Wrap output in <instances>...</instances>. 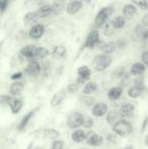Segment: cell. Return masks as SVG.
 <instances>
[{
	"instance_id": "4",
	"label": "cell",
	"mask_w": 148,
	"mask_h": 149,
	"mask_svg": "<svg viewBox=\"0 0 148 149\" xmlns=\"http://www.w3.org/2000/svg\"><path fill=\"white\" fill-rule=\"evenodd\" d=\"M105 141V138L101 135H99L95 131L91 130H87L86 134H85V142L87 145L92 146V147H99L101 146Z\"/></svg>"
},
{
	"instance_id": "13",
	"label": "cell",
	"mask_w": 148,
	"mask_h": 149,
	"mask_svg": "<svg viewBox=\"0 0 148 149\" xmlns=\"http://www.w3.org/2000/svg\"><path fill=\"white\" fill-rule=\"evenodd\" d=\"M66 89H60L59 91H57L55 94H54L53 96H52L51 100H50V106L52 107V108H57L58 106H60V104L63 102L64 98H65L66 96Z\"/></svg>"
},
{
	"instance_id": "26",
	"label": "cell",
	"mask_w": 148,
	"mask_h": 149,
	"mask_svg": "<svg viewBox=\"0 0 148 149\" xmlns=\"http://www.w3.org/2000/svg\"><path fill=\"white\" fill-rule=\"evenodd\" d=\"M52 7H53V14L55 15L61 14L66 9L65 1L64 0H55L52 4Z\"/></svg>"
},
{
	"instance_id": "29",
	"label": "cell",
	"mask_w": 148,
	"mask_h": 149,
	"mask_svg": "<svg viewBox=\"0 0 148 149\" xmlns=\"http://www.w3.org/2000/svg\"><path fill=\"white\" fill-rule=\"evenodd\" d=\"M111 22H112V26H114L115 30H120V29L124 28L125 24H126V17H125L124 15L116 16Z\"/></svg>"
},
{
	"instance_id": "15",
	"label": "cell",
	"mask_w": 148,
	"mask_h": 149,
	"mask_svg": "<svg viewBox=\"0 0 148 149\" xmlns=\"http://www.w3.org/2000/svg\"><path fill=\"white\" fill-rule=\"evenodd\" d=\"M45 33V26L42 24H37L31 29L28 36H30L31 39L33 40H39L40 38H42Z\"/></svg>"
},
{
	"instance_id": "9",
	"label": "cell",
	"mask_w": 148,
	"mask_h": 149,
	"mask_svg": "<svg viewBox=\"0 0 148 149\" xmlns=\"http://www.w3.org/2000/svg\"><path fill=\"white\" fill-rule=\"evenodd\" d=\"M41 65L39 64V62L36 60L28 61V65H26V69H24V73L26 75L30 77H37L38 75L41 73Z\"/></svg>"
},
{
	"instance_id": "28",
	"label": "cell",
	"mask_w": 148,
	"mask_h": 149,
	"mask_svg": "<svg viewBox=\"0 0 148 149\" xmlns=\"http://www.w3.org/2000/svg\"><path fill=\"white\" fill-rule=\"evenodd\" d=\"M99 49L103 51L104 54H107V55H110V54L114 53L117 49V44L114 43V42H108V43H103L101 46H99Z\"/></svg>"
},
{
	"instance_id": "50",
	"label": "cell",
	"mask_w": 148,
	"mask_h": 149,
	"mask_svg": "<svg viewBox=\"0 0 148 149\" xmlns=\"http://www.w3.org/2000/svg\"><path fill=\"white\" fill-rule=\"evenodd\" d=\"M82 1L86 2V3H89V2H90V1H91V0H82Z\"/></svg>"
},
{
	"instance_id": "24",
	"label": "cell",
	"mask_w": 148,
	"mask_h": 149,
	"mask_svg": "<svg viewBox=\"0 0 148 149\" xmlns=\"http://www.w3.org/2000/svg\"><path fill=\"white\" fill-rule=\"evenodd\" d=\"M145 87H140V86H136V85H133V86L129 87L127 94L130 98H138L142 95L143 91H144Z\"/></svg>"
},
{
	"instance_id": "19",
	"label": "cell",
	"mask_w": 148,
	"mask_h": 149,
	"mask_svg": "<svg viewBox=\"0 0 148 149\" xmlns=\"http://www.w3.org/2000/svg\"><path fill=\"white\" fill-rule=\"evenodd\" d=\"M99 89V85L95 81H90L86 82L84 84V87L82 89V93L83 95H91V94L95 93Z\"/></svg>"
},
{
	"instance_id": "25",
	"label": "cell",
	"mask_w": 148,
	"mask_h": 149,
	"mask_svg": "<svg viewBox=\"0 0 148 149\" xmlns=\"http://www.w3.org/2000/svg\"><path fill=\"white\" fill-rule=\"evenodd\" d=\"M44 137L46 139L49 140H57L60 137V132L57 129H54V128H47V129L44 130Z\"/></svg>"
},
{
	"instance_id": "12",
	"label": "cell",
	"mask_w": 148,
	"mask_h": 149,
	"mask_svg": "<svg viewBox=\"0 0 148 149\" xmlns=\"http://www.w3.org/2000/svg\"><path fill=\"white\" fill-rule=\"evenodd\" d=\"M37 111H38V109H36V110H32V111H30L28 113H26V114L22 118V120L19 121V123L17 124V127H16V129H17L18 131H20V132H22L24 130H26V128L28 127V123L31 122V120L34 118V116H35V114H36Z\"/></svg>"
},
{
	"instance_id": "52",
	"label": "cell",
	"mask_w": 148,
	"mask_h": 149,
	"mask_svg": "<svg viewBox=\"0 0 148 149\" xmlns=\"http://www.w3.org/2000/svg\"><path fill=\"white\" fill-rule=\"evenodd\" d=\"M79 149H88V148H86V147H81V148H79Z\"/></svg>"
},
{
	"instance_id": "8",
	"label": "cell",
	"mask_w": 148,
	"mask_h": 149,
	"mask_svg": "<svg viewBox=\"0 0 148 149\" xmlns=\"http://www.w3.org/2000/svg\"><path fill=\"white\" fill-rule=\"evenodd\" d=\"M108 112H109V106L103 102H95L91 108V115L95 118H103L108 114Z\"/></svg>"
},
{
	"instance_id": "32",
	"label": "cell",
	"mask_w": 148,
	"mask_h": 149,
	"mask_svg": "<svg viewBox=\"0 0 148 149\" xmlns=\"http://www.w3.org/2000/svg\"><path fill=\"white\" fill-rule=\"evenodd\" d=\"M80 102L87 108H92L93 104H95V98L91 95H82L80 97Z\"/></svg>"
},
{
	"instance_id": "2",
	"label": "cell",
	"mask_w": 148,
	"mask_h": 149,
	"mask_svg": "<svg viewBox=\"0 0 148 149\" xmlns=\"http://www.w3.org/2000/svg\"><path fill=\"white\" fill-rule=\"evenodd\" d=\"M112 57L107 54H99V55L95 56L94 59L92 61L93 67L97 71L101 72V71H105L106 69H108L110 67V65L112 64Z\"/></svg>"
},
{
	"instance_id": "31",
	"label": "cell",
	"mask_w": 148,
	"mask_h": 149,
	"mask_svg": "<svg viewBox=\"0 0 148 149\" xmlns=\"http://www.w3.org/2000/svg\"><path fill=\"white\" fill-rule=\"evenodd\" d=\"M137 8L135 7L133 4H126L123 8V13H124L125 17H133L136 14Z\"/></svg>"
},
{
	"instance_id": "42",
	"label": "cell",
	"mask_w": 148,
	"mask_h": 149,
	"mask_svg": "<svg viewBox=\"0 0 148 149\" xmlns=\"http://www.w3.org/2000/svg\"><path fill=\"white\" fill-rule=\"evenodd\" d=\"M9 0H0V14H2L6 9H7Z\"/></svg>"
},
{
	"instance_id": "51",
	"label": "cell",
	"mask_w": 148,
	"mask_h": 149,
	"mask_svg": "<svg viewBox=\"0 0 148 149\" xmlns=\"http://www.w3.org/2000/svg\"><path fill=\"white\" fill-rule=\"evenodd\" d=\"M33 149H44L43 147H39V146H38V147H35V148H33Z\"/></svg>"
},
{
	"instance_id": "16",
	"label": "cell",
	"mask_w": 148,
	"mask_h": 149,
	"mask_svg": "<svg viewBox=\"0 0 148 149\" xmlns=\"http://www.w3.org/2000/svg\"><path fill=\"white\" fill-rule=\"evenodd\" d=\"M24 83L22 81H13L9 86V94L11 96H17L24 91Z\"/></svg>"
},
{
	"instance_id": "34",
	"label": "cell",
	"mask_w": 148,
	"mask_h": 149,
	"mask_svg": "<svg viewBox=\"0 0 148 149\" xmlns=\"http://www.w3.org/2000/svg\"><path fill=\"white\" fill-rule=\"evenodd\" d=\"M93 126H94V120H93L92 117L86 116V115H84V119H83L82 127L84 128V129L91 130V129H92Z\"/></svg>"
},
{
	"instance_id": "43",
	"label": "cell",
	"mask_w": 148,
	"mask_h": 149,
	"mask_svg": "<svg viewBox=\"0 0 148 149\" xmlns=\"http://www.w3.org/2000/svg\"><path fill=\"white\" fill-rule=\"evenodd\" d=\"M134 85H136V86H140V87L144 86V79H143V77L142 76H137L134 80Z\"/></svg>"
},
{
	"instance_id": "36",
	"label": "cell",
	"mask_w": 148,
	"mask_h": 149,
	"mask_svg": "<svg viewBox=\"0 0 148 149\" xmlns=\"http://www.w3.org/2000/svg\"><path fill=\"white\" fill-rule=\"evenodd\" d=\"M101 28L104 30V33L107 36H111L115 31L114 26H112V22H107L105 24H103Z\"/></svg>"
},
{
	"instance_id": "3",
	"label": "cell",
	"mask_w": 148,
	"mask_h": 149,
	"mask_svg": "<svg viewBox=\"0 0 148 149\" xmlns=\"http://www.w3.org/2000/svg\"><path fill=\"white\" fill-rule=\"evenodd\" d=\"M83 119H84V115L80 112H73L70 115H68L67 120H66V125L69 129L76 130L82 127Z\"/></svg>"
},
{
	"instance_id": "22",
	"label": "cell",
	"mask_w": 148,
	"mask_h": 149,
	"mask_svg": "<svg viewBox=\"0 0 148 149\" xmlns=\"http://www.w3.org/2000/svg\"><path fill=\"white\" fill-rule=\"evenodd\" d=\"M67 54V50L63 45H58L52 51V57L56 60H60L62 58H64Z\"/></svg>"
},
{
	"instance_id": "38",
	"label": "cell",
	"mask_w": 148,
	"mask_h": 149,
	"mask_svg": "<svg viewBox=\"0 0 148 149\" xmlns=\"http://www.w3.org/2000/svg\"><path fill=\"white\" fill-rule=\"evenodd\" d=\"M64 145H65V142L62 139H57L52 141L51 148L50 149H64Z\"/></svg>"
},
{
	"instance_id": "10",
	"label": "cell",
	"mask_w": 148,
	"mask_h": 149,
	"mask_svg": "<svg viewBox=\"0 0 148 149\" xmlns=\"http://www.w3.org/2000/svg\"><path fill=\"white\" fill-rule=\"evenodd\" d=\"M99 43V31L93 30L87 35L84 47L87 48V49H93Z\"/></svg>"
},
{
	"instance_id": "1",
	"label": "cell",
	"mask_w": 148,
	"mask_h": 149,
	"mask_svg": "<svg viewBox=\"0 0 148 149\" xmlns=\"http://www.w3.org/2000/svg\"><path fill=\"white\" fill-rule=\"evenodd\" d=\"M112 130L118 137H127L134 132V127L126 119H119L112 126Z\"/></svg>"
},
{
	"instance_id": "40",
	"label": "cell",
	"mask_w": 148,
	"mask_h": 149,
	"mask_svg": "<svg viewBox=\"0 0 148 149\" xmlns=\"http://www.w3.org/2000/svg\"><path fill=\"white\" fill-rule=\"evenodd\" d=\"M133 3L136 6H138L139 8H141L142 10H146L148 8L147 6V0H132Z\"/></svg>"
},
{
	"instance_id": "14",
	"label": "cell",
	"mask_w": 148,
	"mask_h": 149,
	"mask_svg": "<svg viewBox=\"0 0 148 149\" xmlns=\"http://www.w3.org/2000/svg\"><path fill=\"white\" fill-rule=\"evenodd\" d=\"M83 7L82 1H79V0H74L71 1L66 5V11L69 15H74V14L78 13Z\"/></svg>"
},
{
	"instance_id": "33",
	"label": "cell",
	"mask_w": 148,
	"mask_h": 149,
	"mask_svg": "<svg viewBox=\"0 0 148 149\" xmlns=\"http://www.w3.org/2000/svg\"><path fill=\"white\" fill-rule=\"evenodd\" d=\"M135 33H137V37L140 38L141 40H147L148 39V31L143 26H138L135 29Z\"/></svg>"
},
{
	"instance_id": "47",
	"label": "cell",
	"mask_w": 148,
	"mask_h": 149,
	"mask_svg": "<svg viewBox=\"0 0 148 149\" xmlns=\"http://www.w3.org/2000/svg\"><path fill=\"white\" fill-rule=\"evenodd\" d=\"M147 125H148V117H145L144 120H143V123H142V128H141V131L144 132L145 129L147 128Z\"/></svg>"
},
{
	"instance_id": "46",
	"label": "cell",
	"mask_w": 148,
	"mask_h": 149,
	"mask_svg": "<svg viewBox=\"0 0 148 149\" xmlns=\"http://www.w3.org/2000/svg\"><path fill=\"white\" fill-rule=\"evenodd\" d=\"M141 22H142V26H145V28H147L148 26V13L145 14L144 16L142 17V20H141Z\"/></svg>"
},
{
	"instance_id": "44",
	"label": "cell",
	"mask_w": 148,
	"mask_h": 149,
	"mask_svg": "<svg viewBox=\"0 0 148 149\" xmlns=\"http://www.w3.org/2000/svg\"><path fill=\"white\" fill-rule=\"evenodd\" d=\"M141 59H142V63L144 64V66L148 68V50L143 52L142 56H141Z\"/></svg>"
},
{
	"instance_id": "35",
	"label": "cell",
	"mask_w": 148,
	"mask_h": 149,
	"mask_svg": "<svg viewBox=\"0 0 148 149\" xmlns=\"http://www.w3.org/2000/svg\"><path fill=\"white\" fill-rule=\"evenodd\" d=\"M49 55H50V52L47 48L40 47L37 49V58H39V59H45Z\"/></svg>"
},
{
	"instance_id": "20",
	"label": "cell",
	"mask_w": 148,
	"mask_h": 149,
	"mask_svg": "<svg viewBox=\"0 0 148 149\" xmlns=\"http://www.w3.org/2000/svg\"><path fill=\"white\" fill-rule=\"evenodd\" d=\"M123 94V87L122 86H114L109 89L108 91V98L112 102L118 100Z\"/></svg>"
},
{
	"instance_id": "5",
	"label": "cell",
	"mask_w": 148,
	"mask_h": 149,
	"mask_svg": "<svg viewBox=\"0 0 148 149\" xmlns=\"http://www.w3.org/2000/svg\"><path fill=\"white\" fill-rule=\"evenodd\" d=\"M114 9L111 6H107V7H104L97 12V16L94 18V22L97 26H99L101 28L103 24H105L108 22V19L110 18V16L113 14Z\"/></svg>"
},
{
	"instance_id": "48",
	"label": "cell",
	"mask_w": 148,
	"mask_h": 149,
	"mask_svg": "<svg viewBox=\"0 0 148 149\" xmlns=\"http://www.w3.org/2000/svg\"><path fill=\"white\" fill-rule=\"evenodd\" d=\"M144 144L148 147V133L146 134V136H145V138H144Z\"/></svg>"
},
{
	"instance_id": "11",
	"label": "cell",
	"mask_w": 148,
	"mask_h": 149,
	"mask_svg": "<svg viewBox=\"0 0 148 149\" xmlns=\"http://www.w3.org/2000/svg\"><path fill=\"white\" fill-rule=\"evenodd\" d=\"M37 49L38 48L35 45H28L22 49L20 55L28 61L35 60L37 58Z\"/></svg>"
},
{
	"instance_id": "53",
	"label": "cell",
	"mask_w": 148,
	"mask_h": 149,
	"mask_svg": "<svg viewBox=\"0 0 148 149\" xmlns=\"http://www.w3.org/2000/svg\"><path fill=\"white\" fill-rule=\"evenodd\" d=\"M147 6H148V0H147Z\"/></svg>"
},
{
	"instance_id": "21",
	"label": "cell",
	"mask_w": 148,
	"mask_h": 149,
	"mask_svg": "<svg viewBox=\"0 0 148 149\" xmlns=\"http://www.w3.org/2000/svg\"><path fill=\"white\" fill-rule=\"evenodd\" d=\"M145 70H146V67L144 66L142 62H135L134 64L131 67L130 73L134 76H142L144 74Z\"/></svg>"
},
{
	"instance_id": "41",
	"label": "cell",
	"mask_w": 148,
	"mask_h": 149,
	"mask_svg": "<svg viewBox=\"0 0 148 149\" xmlns=\"http://www.w3.org/2000/svg\"><path fill=\"white\" fill-rule=\"evenodd\" d=\"M117 138H118V136H117L114 132H112V133H109L107 135V141L110 142V143L115 144V143H117Z\"/></svg>"
},
{
	"instance_id": "7",
	"label": "cell",
	"mask_w": 148,
	"mask_h": 149,
	"mask_svg": "<svg viewBox=\"0 0 148 149\" xmlns=\"http://www.w3.org/2000/svg\"><path fill=\"white\" fill-rule=\"evenodd\" d=\"M135 106L130 102H125L119 109V115H120L121 119H130L132 117H134L135 115Z\"/></svg>"
},
{
	"instance_id": "18",
	"label": "cell",
	"mask_w": 148,
	"mask_h": 149,
	"mask_svg": "<svg viewBox=\"0 0 148 149\" xmlns=\"http://www.w3.org/2000/svg\"><path fill=\"white\" fill-rule=\"evenodd\" d=\"M85 134H86V131L81 128L73 130V132L71 133V140L77 144L82 143L83 141H85Z\"/></svg>"
},
{
	"instance_id": "37",
	"label": "cell",
	"mask_w": 148,
	"mask_h": 149,
	"mask_svg": "<svg viewBox=\"0 0 148 149\" xmlns=\"http://www.w3.org/2000/svg\"><path fill=\"white\" fill-rule=\"evenodd\" d=\"M13 96L10 94H0V104L1 106H9Z\"/></svg>"
},
{
	"instance_id": "23",
	"label": "cell",
	"mask_w": 148,
	"mask_h": 149,
	"mask_svg": "<svg viewBox=\"0 0 148 149\" xmlns=\"http://www.w3.org/2000/svg\"><path fill=\"white\" fill-rule=\"evenodd\" d=\"M38 16L39 18H46L49 15L53 14V7H52V4H45L42 7L39 8L38 10Z\"/></svg>"
},
{
	"instance_id": "49",
	"label": "cell",
	"mask_w": 148,
	"mask_h": 149,
	"mask_svg": "<svg viewBox=\"0 0 148 149\" xmlns=\"http://www.w3.org/2000/svg\"><path fill=\"white\" fill-rule=\"evenodd\" d=\"M123 149H134V146L133 145H127V146H125Z\"/></svg>"
},
{
	"instance_id": "6",
	"label": "cell",
	"mask_w": 148,
	"mask_h": 149,
	"mask_svg": "<svg viewBox=\"0 0 148 149\" xmlns=\"http://www.w3.org/2000/svg\"><path fill=\"white\" fill-rule=\"evenodd\" d=\"M77 75H78V76H77L76 82L78 83L79 85L85 84V83L88 82L89 79H90L91 70L89 69L88 66L82 65V66L78 67V69H77Z\"/></svg>"
},
{
	"instance_id": "30",
	"label": "cell",
	"mask_w": 148,
	"mask_h": 149,
	"mask_svg": "<svg viewBox=\"0 0 148 149\" xmlns=\"http://www.w3.org/2000/svg\"><path fill=\"white\" fill-rule=\"evenodd\" d=\"M38 19H39V16H38L37 12L31 11V12H28V13L24 15V22L26 26H28V24H34L35 22H37Z\"/></svg>"
},
{
	"instance_id": "27",
	"label": "cell",
	"mask_w": 148,
	"mask_h": 149,
	"mask_svg": "<svg viewBox=\"0 0 148 149\" xmlns=\"http://www.w3.org/2000/svg\"><path fill=\"white\" fill-rule=\"evenodd\" d=\"M120 119V115H119V110H111L108 112V114L106 115V121L109 125L113 126L115 123H116L118 120Z\"/></svg>"
},
{
	"instance_id": "17",
	"label": "cell",
	"mask_w": 148,
	"mask_h": 149,
	"mask_svg": "<svg viewBox=\"0 0 148 149\" xmlns=\"http://www.w3.org/2000/svg\"><path fill=\"white\" fill-rule=\"evenodd\" d=\"M22 107H24V100H22V98H18V97H13L9 104L10 111H11V113L13 115L19 114Z\"/></svg>"
},
{
	"instance_id": "39",
	"label": "cell",
	"mask_w": 148,
	"mask_h": 149,
	"mask_svg": "<svg viewBox=\"0 0 148 149\" xmlns=\"http://www.w3.org/2000/svg\"><path fill=\"white\" fill-rule=\"evenodd\" d=\"M79 88H80V85L78 84L77 82H72V83H70V84H68V86H67V91L69 92V93H76L77 91L79 90Z\"/></svg>"
},
{
	"instance_id": "45",
	"label": "cell",
	"mask_w": 148,
	"mask_h": 149,
	"mask_svg": "<svg viewBox=\"0 0 148 149\" xmlns=\"http://www.w3.org/2000/svg\"><path fill=\"white\" fill-rule=\"evenodd\" d=\"M22 76H24V73L22 72H15L10 76V78H11V80H13V81H18Z\"/></svg>"
}]
</instances>
